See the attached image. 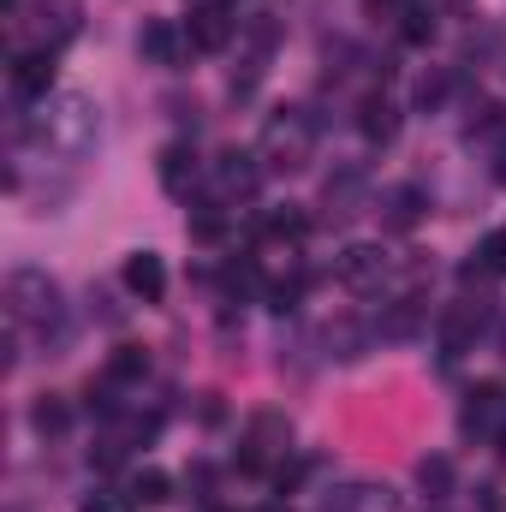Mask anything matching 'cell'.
Returning a JSON list of instances; mask_svg holds the SVG:
<instances>
[{"label": "cell", "instance_id": "cell-21", "mask_svg": "<svg viewBox=\"0 0 506 512\" xmlns=\"http://www.w3.org/2000/svg\"><path fill=\"white\" fill-rule=\"evenodd\" d=\"M328 209H340V215H358V203H364V173L352 167V173H340V179H328Z\"/></svg>", "mask_w": 506, "mask_h": 512}, {"label": "cell", "instance_id": "cell-5", "mask_svg": "<svg viewBox=\"0 0 506 512\" xmlns=\"http://www.w3.org/2000/svg\"><path fill=\"white\" fill-rule=\"evenodd\" d=\"M334 274H340L346 292L376 298V292H387V280H393V256L381 251V245H346V251L334 256Z\"/></svg>", "mask_w": 506, "mask_h": 512}, {"label": "cell", "instance_id": "cell-15", "mask_svg": "<svg viewBox=\"0 0 506 512\" xmlns=\"http://www.w3.org/2000/svg\"><path fill=\"white\" fill-rule=\"evenodd\" d=\"M322 512H399V495L387 483H346V489L328 495Z\"/></svg>", "mask_w": 506, "mask_h": 512}, {"label": "cell", "instance_id": "cell-4", "mask_svg": "<svg viewBox=\"0 0 506 512\" xmlns=\"http://www.w3.org/2000/svg\"><path fill=\"white\" fill-rule=\"evenodd\" d=\"M286 453H292V417L274 405L251 411V423L239 435V465L245 471H286Z\"/></svg>", "mask_w": 506, "mask_h": 512}, {"label": "cell", "instance_id": "cell-24", "mask_svg": "<svg viewBox=\"0 0 506 512\" xmlns=\"http://www.w3.org/2000/svg\"><path fill=\"white\" fill-rule=\"evenodd\" d=\"M167 489H173V483H167V471H155V465H143V471L131 477V501H143V507H161Z\"/></svg>", "mask_w": 506, "mask_h": 512}, {"label": "cell", "instance_id": "cell-1", "mask_svg": "<svg viewBox=\"0 0 506 512\" xmlns=\"http://www.w3.org/2000/svg\"><path fill=\"white\" fill-rule=\"evenodd\" d=\"M18 137H24L30 155L60 161V167H78V161L96 149V137H102V108H96L90 96H78V90H54L48 102H36V108L24 114Z\"/></svg>", "mask_w": 506, "mask_h": 512}, {"label": "cell", "instance_id": "cell-12", "mask_svg": "<svg viewBox=\"0 0 506 512\" xmlns=\"http://www.w3.org/2000/svg\"><path fill=\"white\" fill-rule=\"evenodd\" d=\"M155 173H161V191L167 197H191L197 191V149L191 143H167L161 161H155Z\"/></svg>", "mask_w": 506, "mask_h": 512}, {"label": "cell", "instance_id": "cell-16", "mask_svg": "<svg viewBox=\"0 0 506 512\" xmlns=\"http://www.w3.org/2000/svg\"><path fill=\"white\" fill-rule=\"evenodd\" d=\"M423 209H429L423 185H387V191H381V221H387L393 233H411V227L423 221Z\"/></svg>", "mask_w": 506, "mask_h": 512}, {"label": "cell", "instance_id": "cell-13", "mask_svg": "<svg viewBox=\"0 0 506 512\" xmlns=\"http://www.w3.org/2000/svg\"><path fill=\"white\" fill-rule=\"evenodd\" d=\"M429 322V298L423 292H405V298H393V304H381V340H411L417 328Z\"/></svg>", "mask_w": 506, "mask_h": 512}, {"label": "cell", "instance_id": "cell-14", "mask_svg": "<svg viewBox=\"0 0 506 512\" xmlns=\"http://www.w3.org/2000/svg\"><path fill=\"white\" fill-rule=\"evenodd\" d=\"M501 417H506L501 387H477V393H465L459 429H465V435H501Z\"/></svg>", "mask_w": 506, "mask_h": 512}, {"label": "cell", "instance_id": "cell-19", "mask_svg": "<svg viewBox=\"0 0 506 512\" xmlns=\"http://www.w3.org/2000/svg\"><path fill=\"white\" fill-rule=\"evenodd\" d=\"M304 233H310V215H304L298 203H280V209H268V215H262V239H274V245H280V239H286V245H298Z\"/></svg>", "mask_w": 506, "mask_h": 512}, {"label": "cell", "instance_id": "cell-29", "mask_svg": "<svg viewBox=\"0 0 506 512\" xmlns=\"http://www.w3.org/2000/svg\"><path fill=\"white\" fill-rule=\"evenodd\" d=\"M441 102H447V72H429V78L417 84V108H423V114H435Z\"/></svg>", "mask_w": 506, "mask_h": 512}, {"label": "cell", "instance_id": "cell-20", "mask_svg": "<svg viewBox=\"0 0 506 512\" xmlns=\"http://www.w3.org/2000/svg\"><path fill=\"white\" fill-rule=\"evenodd\" d=\"M30 429H36V435H66V429H72V405H66L60 393H42V399L30 405Z\"/></svg>", "mask_w": 506, "mask_h": 512}, {"label": "cell", "instance_id": "cell-33", "mask_svg": "<svg viewBox=\"0 0 506 512\" xmlns=\"http://www.w3.org/2000/svg\"><path fill=\"white\" fill-rule=\"evenodd\" d=\"M262 512H286V507H262Z\"/></svg>", "mask_w": 506, "mask_h": 512}, {"label": "cell", "instance_id": "cell-26", "mask_svg": "<svg viewBox=\"0 0 506 512\" xmlns=\"http://www.w3.org/2000/svg\"><path fill=\"white\" fill-rule=\"evenodd\" d=\"M477 268H483L489 280H506V227H495V233L477 245Z\"/></svg>", "mask_w": 506, "mask_h": 512}, {"label": "cell", "instance_id": "cell-10", "mask_svg": "<svg viewBox=\"0 0 506 512\" xmlns=\"http://www.w3.org/2000/svg\"><path fill=\"white\" fill-rule=\"evenodd\" d=\"M137 54L149 60V66H185V54H191V36H185V24H173V18H149L143 30H137Z\"/></svg>", "mask_w": 506, "mask_h": 512}, {"label": "cell", "instance_id": "cell-9", "mask_svg": "<svg viewBox=\"0 0 506 512\" xmlns=\"http://www.w3.org/2000/svg\"><path fill=\"white\" fill-rule=\"evenodd\" d=\"M209 185H215L221 203H251L256 185H262V161H256V149H227V155L215 161Z\"/></svg>", "mask_w": 506, "mask_h": 512}, {"label": "cell", "instance_id": "cell-31", "mask_svg": "<svg viewBox=\"0 0 506 512\" xmlns=\"http://www.w3.org/2000/svg\"><path fill=\"white\" fill-rule=\"evenodd\" d=\"M495 179H501V185H506V143H501V149H495Z\"/></svg>", "mask_w": 506, "mask_h": 512}, {"label": "cell", "instance_id": "cell-3", "mask_svg": "<svg viewBox=\"0 0 506 512\" xmlns=\"http://www.w3.org/2000/svg\"><path fill=\"white\" fill-rule=\"evenodd\" d=\"M256 161L262 173H304L316 161V120L304 108H274L256 131Z\"/></svg>", "mask_w": 506, "mask_h": 512}, {"label": "cell", "instance_id": "cell-17", "mask_svg": "<svg viewBox=\"0 0 506 512\" xmlns=\"http://www.w3.org/2000/svg\"><path fill=\"white\" fill-rule=\"evenodd\" d=\"M72 36H78V6L72 0L36 6V48H54L60 54V42H72Z\"/></svg>", "mask_w": 506, "mask_h": 512}, {"label": "cell", "instance_id": "cell-25", "mask_svg": "<svg viewBox=\"0 0 506 512\" xmlns=\"http://www.w3.org/2000/svg\"><path fill=\"white\" fill-rule=\"evenodd\" d=\"M417 483H423L429 501H441V495H453V465H447V459H423V465H417Z\"/></svg>", "mask_w": 506, "mask_h": 512}, {"label": "cell", "instance_id": "cell-2", "mask_svg": "<svg viewBox=\"0 0 506 512\" xmlns=\"http://www.w3.org/2000/svg\"><path fill=\"white\" fill-rule=\"evenodd\" d=\"M6 304V328L18 334H42V340H66V298L48 280V268H12L0 286Z\"/></svg>", "mask_w": 506, "mask_h": 512}, {"label": "cell", "instance_id": "cell-22", "mask_svg": "<svg viewBox=\"0 0 506 512\" xmlns=\"http://www.w3.org/2000/svg\"><path fill=\"white\" fill-rule=\"evenodd\" d=\"M221 233H227V203L221 197L191 203V239H221Z\"/></svg>", "mask_w": 506, "mask_h": 512}, {"label": "cell", "instance_id": "cell-32", "mask_svg": "<svg viewBox=\"0 0 506 512\" xmlns=\"http://www.w3.org/2000/svg\"><path fill=\"white\" fill-rule=\"evenodd\" d=\"M501 459H506V435H501Z\"/></svg>", "mask_w": 506, "mask_h": 512}, {"label": "cell", "instance_id": "cell-30", "mask_svg": "<svg viewBox=\"0 0 506 512\" xmlns=\"http://www.w3.org/2000/svg\"><path fill=\"white\" fill-rule=\"evenodd\" d=\"M370 6H376V12L381 6H387V12H411V6H423V0H370Z\"/></svg>", "mask_w": 506, "mask_h": 512}, {"label": "cell", "instance_id": "cell-18", "mask_svg": "<svg viewBox=\"0 0 506 512\" xmlns=\"http://www.w3.org/2000/svg\"><path fill=\"white\" fill-rule=\"evenodd\" d=\"M358 131L370 137V143H393L399 137V108L387 102V96H364V108H358Z\"/></svg>", "mask_w": 506, "mask_h": 512}, {"label": "cell", "instance_id": "cell-7", "mask_svg": "<svg viewBox=\"0 0 506 512\" xmlns=\"http://www.w3.org/2000/svg\"><path fill=\"white\" fill-rule=\"evenodd\" d=\"M239 24H245V18H233V6H221V0L191 6V18H185L191 54H227V48L239 42Z\"/></svg>", "mask_w": 506, "mask_h": 512}, {"label": "cell", "instance_id": "cell-6", "mask_svg": "<svg viewBox=\"0 0 506 512\" xmlns=\"http://www.w3.org/2000/svg\"><path fill=\"white\" fill-rule=\"evenodd\" d=\"M483 328H489V304H477V298L447 304L441 310V364H459L465 352H477Z\"/></svg>", "mask_w": 506, "mask_h": 512}, {"label": "cell", "instance_id": "cell-23", "mask_svg": "<svg viewBox=\"0 0 506 512\" xmlns=\"http://www.w3.org/2000/svg\"><path fill=\"white\" fill-rule=\"evenodd\" d=\"M149 376V358L137 352V346H120L114 358H108V382L114 387H131V382H143Z\"/></svg>", "mask_w": 506, "mask_h": 512}, {"label": "cell", "instance_id": "cell-27", "mask_svg": "<svg viewBox=\"0 0 506 512\" xmlns=\"http://www.w3.org/2000/svg\"><path fill=\"white\" fill-rule=\"evenodd\" d=\"M131 507H137V501H131V489H90L78 512H131Z\"/></svg>", "mask_w": 506, "mask_h": 512}, {"label": "cell", "instance_id": "cell-28", "mask_svg": "<svg viewBox=\"0 0 506 512\" xmlns=\"http://www.w3.org/2000/svg\"><path fill=\"white\" fill-rule=\"evenodd\" d=\"M429 36H435V12H429V0H423V6L405 12V42H429Z\"/></svg>", "mask_w": 506, "mask_h": 512}, {"label": "cell", "instance_id": "cell-8", "mask_svg": "<svg viewBox=\"0 0 506 512\" xmlns=\"http://www.w3.org/2000/svg\"><path fill=\"white\" fill-rule=\"evenodd\" d=\"M6 84H12V102H18V108L48 102V96H54V48H24V54L12 60V72H6Z\"/></svg>", "mask_w": 506, "mask_h": 512}, {"label": "cell", "instance_id": "cell-11", "mask_svg": "<svg viewBox=\"0 0 506 512\" xmlns=\"http://www.w3.org/2000/svg\"><path fill=\"white\" fill-rule=\"evenodd\" d=\"M120 280H126L131 298H143V304H161L167 298V262L155 251H131L126 268H120Z\"/></svg>", "mask_w": 506, "mask_h": 512}]
</instances>
